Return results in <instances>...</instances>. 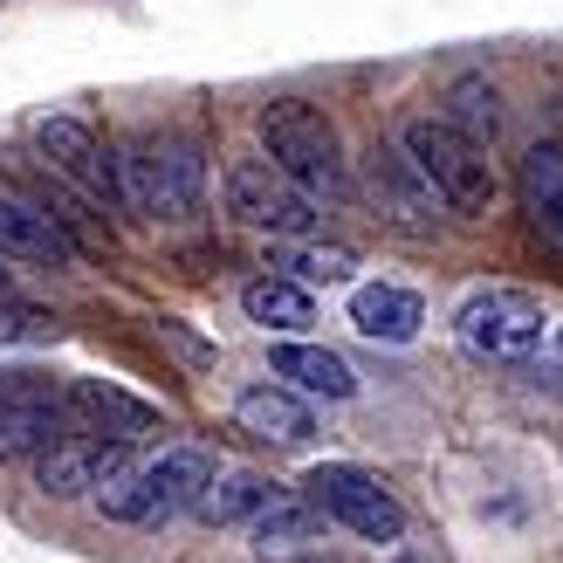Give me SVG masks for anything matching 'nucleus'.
<instances>
[{
  "label": "nucleus",
  "mask_w": 563,
  "mask_h": 563,
  "mask_svg": "<svg viewBox=\"0 0 563 563\" xmlns=\"http://www.w3.org/2000/svg\"><path fill=\"white\" fill-rule=\"evenodd\" d=\"M364 186H372V200H378V213L391 220V228H406V234H433V220H440V192L419 179V165H412L399 145H372V152H364Z\"/></svg>",
  "instance_id": "9d476101"
},
{
  "label": "nucleus",
  "mask_w": 563,
  "mask_h": 563,
  "mask_svg": "<svg viewBox=\"0 0 563 563\" xmlns=\"http://www.w3.org/2000/svg\"><path fill=\"white\" fill-rule=\"evenodd\" d=\"M323 509L309 495H275L268 509L247 522V537H255V550L262 556H296V550H309V543H323Z\"/></svg>",
  "instance_id": "6ab92c4d"
},
{
  "label": "nucleus",
  "mask_w": 563,
  "mask_h": 563,
  "mask_svg": "<svg viewBox=\"0 0 563 563\" xmlns=\"http://www.w3.org/2000/svg\"><path fill=\"white\" fill-rule=\"evenodd\" d=\"M234 419H241V433H255L268 446H309V433H317V412L289 385H247L234 399Z\"/></svg>",
  "instance_id": "4468645a"
},
{
  "label": "nucleus",
  "mask_w": 563,
  "mask_h": 563,
  "mask_svg": "<svg viewBox=\"0 0 563 563\" xmlns=\"http://www.w3.org/2000/svg\"><path fill=\"white\" fill-rule=\"evenodd\" d=\"M302 495L317 501V509H323L336 529H351L357 543H399V537H406V509H399V495H391L372 467L323 461V467H309Z\"/></svg>",
  "instance_id": "423d86ee"
},
{
  "label": "nucleus",
  "mask_w": 563,
  "mask_h": 563,
  "mask_svg": "<svg viewBox=\"0 0 563 563\" xmlns=\"http://www.w3.org/2000/svg\"><path fill=\"white\" fill-rule=\"evenodd\" d=\"M268 364H275V378L289 385V391H302V399H351V391H357L351 364L336 357V351H323V344H302V336L275 344Z\"/></svg>",
  "instance_id": "f3484780"
},
{
  "label": "nucleus",
  "mask_w": 563,
  "mask_h": 563,
  "mask_svg": "<svg viewBox=\"0 0 563 563\" xmlns=\"http://www.w3.org/2000/svg\"><path fill=\"white\" fill-rule=\"evenodd\" d=\"M262 152L282 179H296L309 200H330V207H344L351 200V173H344V145H336V131L317 103H302V97H275L262 103Z\"/></svg>",
  "instance_id": "f03ea898"
},
{
  "label": "nucleus",
  "mask_w": 563,
  "mask_h": 563,
  "mask_svg": "<svg viewBox=\"0 0 563 563\" xmlns=\"http://www.w3.org/2000/svg\"><path fill=\"white\" fill-rule=\"evenodd\" d=\"M42 207H48V213L69 228V241H76V247H82V241H90V247H110V228H103V220H97L90 207L76 200V192H63V186H55V179L42 186Z\"/></svg>",
  "instance_id": "5701e85b"
},
{
  "label": "nucleus",
  "mask_w": 563,
  "mask_h": 563,
  "mask_svg": "<svg viewBox=\"0 0 563 563\" xmlns=\"http://www.w3.org/2000/svg\"><path fill=\"white\" fill-rule=\"evenodd\" d=\"M35 145H42L55 179H76L90 200H110L118 213H131L124 207V179H118V145H103L82 118H35Z\"/></svg>",
  "instance_id": "6e6552de"
},
{
  "label": "nucleus",
  "mask_w": 563,
  "mask_h": 563,
  "mask_svg": "<svg viewBox=\"0 0 563 563\" xmlns=\"http://www.w3.org/2000/svg\"><path fill=\"white\" fill-rule=\"evenodd\" d=\"M440 118L454 124L461 137H474V145H495V137H501V90L488 76H454V82H446Z\"/></svg>",
  "instance_id": "412c9836"
},
{
  "label": "nucleus",
  "mask_w": 563,
  "mask_h": 563,
  "mask_svg": "<svg viewBox=\"0 0 563 563\" xmlns=\"http://www.w3.org/2000/svg\"><path fill=\"white\" fill-rule=\"evenodd\" d=\"M268 501H275L268 474H255V467H220L213 482L200 488V501H192V516H200L207 529H241V522H255Z\"/></svg>",
  "instance_id": "a211bd4d"
},
{
  "label": "nucleus",
  "mask_w": 563,
  "mask_h": 563,
  "mask_svg": "<svg viewBox=\"0 0 563 563\" xmlns=\"http://www.w3.org/2000/svg\"><path fill=\"white\" fill-rule=\"evenodd\" d=\"M118 179H124V207L145 220H186L200 213V186H207V158L200 137L186 131H145L118 152Z\"/></svg>",
  "instance_id": "20e7f679"
},
{
  "label": "nucleus",
  "mask_w": 563,
  "mask_h": 563,
  "mask_svg": "<svg viewBox=\"0 0 563 563\" xmlns=\"http://www.w3.org/2000/svg\"><path fill=\"white\" fill-rule=\"evenodd\" d=\"M124 461H131V446H118V440L63 433V440H48V446H42V461H35V488L55 495V501H76V495H97Z\"/></svg>",
  "instance_id": "9b49d317"
},
{
  "label": "nucleus",
  "mask_w": 563,
  "mask_h": 563,
  "mask_svg": "<svg viewBox=\"0 0 563 563\" xmlns=\"http://www.w3.org/2000/svg\"><path fill=\"white\" fill-rule=\"evenodd\" d=\"M399 152L419 165V179L440 192L446 213H461V220L495 213L501 179H495V165H488V145L461 137L446 118H406V124H399Z\"/></svg>",
  "instance_id": "7ed1b4c3"
},
{
  "label": "nucleus",
  "mask_w": 563,
  "mask_h": 563,
  "mask_svg": "<svg viewBox=\"0 0 563 563\" xmlns=\"http://www.w3.org/2000/svg\"><path fill=\"white\" fill-rule=\"evenodd\" d=\"M454 336L488 357V364H529L550 336V309L529 296V289H509V282H482L467 289L461 309H454Z\"/></svg>",
  "instance_id": "39448f33"
},
{
  "label": "nucleus",
  "mask_w": 563,
  "mask_h": 563,
  "mask_svg": "<svg viewBox=\"0 0 563 563\" xmlns=\"http://www.w3.org/2000/svg\"><path fill=\"white\" fill-rule=\"evenodd\" d=\"M556 351H563V336H556Z\"/></svg>",
  "instance_id": "a878e982"
},
{
  "label": "nucleus",
  "mask_w": 563,
  "mask_h": 563,
  "mask_svg": "<svg viewBox=\"0 0 563 563\" xmlns=\"http://www.w3.org/2000/svg\"><path fill=\"white\" fill-rule=\"evenodd\" d=\"M516 200L529 213V228H537V241L563 255V152L556 145H529L516 158Z\"/></svg>",
  "instance_id": "2eb2a0df"
},
{
  "label": "nucleus",
  "mask_w": 563,
  "mask_h": 563,
  "mask_svg": "<svg viewBox=\"0 0 563 563\" xmlns=\"http://www.w3.org/2000/svg\"><path fill=\"white\" fill-rule=\"evenodd\" d=\"M63 391L55 385H0V461L42 454L48 440H63Z\"/></svg>",
  "instance_id": "ddd939ff"
},
{
  "label": "nucleus",
  "mask_w": 563,
  "mask_h": 563,
  "mask_svg": "<svg viewBox=\"0 0 563 563\" xmlns=\"http://www.w3.org/2000/svg\"><path fill=\"white\" fill-rule=\"evenodd\" d=\"M419 323H427V302L399 282H364L351 289V330L372 336V344H412Z\"/></svg>",
  "instance_id": "dca6fc26"
},
{
  "label": "nucleus",
  "mask_w": 563,
  "mask_h": 563,
  "mask_svg": "<svg viewBox=\"0 0 563 563\" xmlns=\"http://www.w3.org/2000/svg\"><path fill=\"white\" fill-rule=\"evenodd\" d=\"M275 268H289V282H351V268H357V255L351 247H309V241H282L275 247Z\"/></svg>",
  "instance_id": "4be33fe9"
},
{
  "label": "nucleus",
  "mask_w": 563,
  "mask_h": 563,
  "mask_svg": "<svg viewBox=\"0 0 563 563\" xmlns=\"http://www.w3.org/2000/svg\"><path fill=\"white\" fill-rule=\"evenodd\" d=\"M0 302H14V275L8 268H0Z\"/></svg>",
  "instance_id": "393cba45"
},
{
  "label": "nucleus",
  "mask_w": 563,
  "mask_h": 563,
  "mask_svg": "<svg viewBox=\"0 0 563 563\" xmlns=\"http://www.w3.org/2000/svg\"><path fill=\"white\" fill-rule=\"evenodd\" d=\"M0 255L8 262H42V268H76L82 247L69 241V228L42 200H21V192L0 186Z\"/></svg>",
  "instance_id": "f8f14e48"
},
{
  "label": "nucleus",
  "mask_w": 563,
  "mask_h": 563,
  "mask_svg": "<svg viewBox=\"0 0 563 563\" xmlns=\"http://www.w3.org/2000/svg\"><path fill=\"white\" fill-rule=\"evenodd\" d=\"M241 309H247V323H262V330H275V336H296V330L317 323V296H309L302 282H289V275L247 282V289H241Z\"/></svg>",
  "instance_id": "aec40b11"
},
{
  "label": "nucleus",
  "mask_w": 563,
  "mask_h": 563,
  "mask_svg": "<svg viewBox=\"0 0 563 563\" xmlns=\"http://www.w3.org/2000/svg\"><path fill=\"white\" fill-rule=\"evenodd\" d=\"M228 213L241 220V228L275 234V241H309L317 234V200H309L296 179H282L268 165V152L228 165Z\"/></svg>",
  "instance_id": "0eeeda50"
},
{
  "label": "nucleus",
  "mask_w": 563,
  "mask_h": 563,
  "mask_svg": "<svg viewBox=\"0 0 563 563\" xmlns=\"http://www.w3.org/2000/svg\"><path fill=\"white\" fill-rule=\"evenodd\" d=\"M0 344H55V317L21 302H0Z\"/></svg>",
  "instance_id": "b1692460"
},
{
  "label": "nucleus",
  "mask_w": 563,
  "mask_h": 563,
  "mask_svg": "<svg viewBox=\"0 0 563 563\" xmlns=\"http://www.w3.org/2000/svg\"><path fill=\"white\" fill-rule=\"evenodd\" d=\"M220 474V461L207 454V446H165L158 461H124L110 482L90 495L97 516L110 522H131V529H152V522H173V516H192V501H200V488Z\"/></svg>",
  "instance_id": "f257e3e1"
},
{
  "label": "nucleus",
  "mask_w": 563,
  "mask_h": 563,
  "mask_svg": "<svg viewBox=\"0 0 563 563\" xmlns=\"http://www.w3.org/2000/svg\"><path fill=\"white\" fill-rule=\"evenodd\" d=\"M63 427L69 433H90V440L137 446L145 433H158V406L131 399V391L103 385V378H76V385H63Z\"/></svg>",
  "instance_id": "1a4fd4ad"
}]
</instances>
